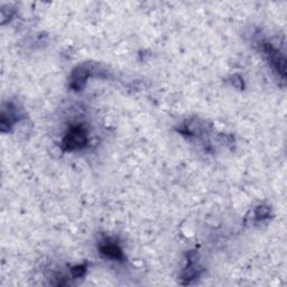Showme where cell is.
I'll return each instance as SVG.
<instances>
[{
  "mask_svg": "<svg viewBox=\"0 0 287 287\" xmlns=\"http://www.w3.org/2000/svg\"><path fill=\"white\" fill-rule=\"evenodd\" d=\"M88 142V136L84 128L81 126L72 127L63 140V146L66 150H80Z\"/></svg>",
  "mask_w": 287,
  "mask_h": 287,
  "instance_id": "cell-1",
  "label": "cell"
},
{
  "mask_svg": "<svg viewBox=\"0 0 287 287\" xmlns=\"http://www.w3.org/2000/svg\"><path fill=\"white\" fill-rule=\"evenodd\" d=\"M100 250L106 257L114 259V260L124 258V254L122 252V249L119 248L117 244L111 242L110 240H107V242H104L102 244H101Z\"/></svg>",
  "mask_w": 287,
  "mask_h": 287,
  "instance_id": "cell-2",
  "label": "cell"
},
{
  "mask_svg": "<svg viewBox=\"0 0 287 287\" xmlns=\"http://www.w3.org/2000/svg\"><path fill=\"white\" fill-rule=\"evenodd\" d=\"M268 216H270V210L266 206H259L256 211V216L258 219H264V218H267Z\"/></svg>",
  "mask_w": 287,
  "mask_h": 287,
  "instance_id": "cell-3",
  "label": "cell"
}]
</instances>
